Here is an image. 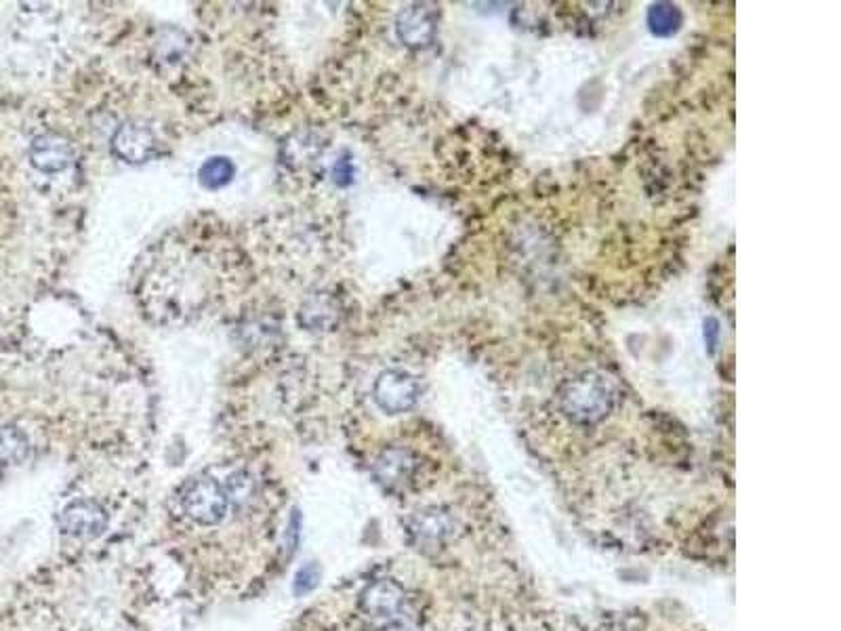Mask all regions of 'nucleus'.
Returning <instances> with one entry per match:
<instances>
[{
  "instance_id": "nucleus-17",
  "label": "nucleus",
  "mask_w": 841,
  "mask_h": 631,
  "mask_svg": "<svg viewBox=\"0 0 841 631\" xmlns=\"http://www.w3.org/2000/svg\"><path fill=\"white\" fill-rule=\"evenodd\" d=\"M352 175H354L352 162L347 158H341L335 165V181L339 183V186H347V183L352 181Z\"/></svg>"
},
{
  "instance_id": "nucleus-15",
  "label": "nucleus",
  "mask_w": 841,
  "mask_h": 631,
  "mask_svg": "<svg viewBox=\"0 0 841 631\" xmlns=\"http://www.w3.org/2000/svg\"><path fill=\"white\" fill-rule=\"evenodd\" d=\"M225 495H228V501H236V503L246 501L253 495V480L246 474H234Z\"/></svg>"
},
{
  "instance_id": "nucleus-3",
  "label": "nucleus",
  "mask_w": 841,
  "mask_h": 631,
  "mask_svg": "<svg viewBox=\"0 0 841 631\" xmlns=\"http://www.w3.org/2000/svg\"><path fill=\"white\" fill-rule=\"evenodd\" d=\"M375 400L389 415L404 413L419 400V383L404 371H385L375 383Z\"/></svg>"
},
{
  "instance_id": "nucleus-7",
  "label": "nucleus",
  "mask_w": 841,
  "mask_h": 631,
  "mask_svg": "<svg viewBox=\"0 0 841 631\" xmlns=\"http://www.w3.org/2000/svg\"><path fill=\"white\" fill-rule=\"evenodd\" d=\"M396 30L404 45L427 47L436 34V13L427 5H410L398 15Z\"/></svg>"
},
{
  "instance_id": "nucleus-11",
  "label": "nucleus",
  "mask_w": 841,
  "mask_h": 631,
  "mask_svg": "<svg viewBox=\"0 0 841 631\" xmlns=\"http://www.w3.org/2000/svg\"><path fill=\"white\" fill-rule=\"evenodd\" d=\"M375 472H377V478L385 486L396 488V486L408 482V478L413 476L415 457L404 449H389L379 457V461L375 465Z\"/></svg>"
},
{
  "instance_id": "nucleus-18",
  "label": "nucleus",
  "mask_w": 841,
  "mask_h": 631,
  "mask_svg": "<svg viewBox=\"0 0 841 631\" xmlns=\"http://www.w3.org/2000/svg\"><path fill=\"white\" fill-rule=\"evenodd\" d=\"M717 337H720V324H717L715 318L705 320V341L709 345V350L713 352L715 345H717Z\"/></svg>"
},
{
  "instance_id": "nucleus-5",
  "label": "nucleus",
  "mask_w": 841,
  "mask_h": 631,
  "mask_svg": "<svg viewBox=\"0 0 841 631\" xmlns=\"http://www.w3.org/2000/svg\"><path fill=\"white\" fill-rule=\"evenodd\" d=\"M112 148L116 156L137 165V162H146L154 156L156 137L152 129L143 125V122L131 120L118 127V131L112 137Z\"/></svg>"
},
{
  "instance_id": "nucleus-13",
  "label": "nucleus",
  "mask_w": 841,
  "mask_h": 631,
  "mask_svg": "<svg viewBox=\"0 0 841 631\" xmlns=\"http://www.w3.org/2000/svg\"><path fill=\"white\" fill-rule=\"evenodd\" d=\"M682 26V11L673 3H654L648 9V28L654 36H673Z\"/></svg>"
},
{
  "instance_id": "nucleus-8",
  "label": "nucleus",
  "mask_w": 841,
  "mask_h": 631,
  "mask_svg": "<svg viewBox=\"0 0 841 631\" xmlns=\"http://www.w3.org/2000/svg\"><path fill=\"white\" fill-rule=\"evenodd\" d=\"M32 165L43 173H61L70 167L72 148L66 137L57 133H45L34 139L30 148Z\"/></svg>"
},
{
  "instance_id": "nucleus-16",
  "label": "nucleus",
  "mask_w": 841,
  "mask_h": 631,
  "mask_svg": "<svg viewBox=\"0 0 841 631\" xmlns=\"http://www.w3.org/2000/svg\"><path fill=\"white\" fill-rule=\"evenodd\" d=\"M318 568L314 564H305L301 571L295 575V594L303 596V594H310L312 589L318 583Z\"/></svg>"
},
{
  "instance_id": "nucleus-6",
  "label": "nucleus",
  "mask_w": 841,
  "mask_h": 631,
  "mask_svg": "<svg viewBox=\"0 0 841 631\" xmlns=\"http://www.w3.org/2000/svg\"><path fill=\"white\" fill-rule=\"evenodd\" d=\"M362 608L368 617L389 623L396 621L404 608V592L394 581H377L362 594Z\"/></svg>"
},
{
  "instance_id": "nucleus-1",
  "label": "nucleus",
  "mask_w": 841,
  "mask_h": 631,
  "mask_svg": "<svg viewBox=\"0 0 841 631\" xmlns=\"http://www.w3.org/2000/svg\"><path fill=\"white\" fill-rule=\"evenodd\" d=\"M562 406L568 417L581 423L600 421L612 406L610 385L596 375H585L570 383L562 394Z\"/></svg>"
},
{
  "instance_id": "nucleus-14",
  "label": "nucleus",
  "mask_w": 841,
  "mask_h": 631,
  "mask_svg": "<svg viewBox=\"0 0 841 631\" xmlns=\"http://www.w3.org/2000/svg\"><path fill=\"white\" fill-rule=\"evenodd\" d=\"M198 179L207 190H219L234 179V165L223 156L209 158L198 171Z\"/></svg>"
},
{
  "instance_id": "nucleus-2",
  "label": "nucleus",
  "mask_w": 841,
  "mask_h": 631,
  "mask_svg": "<svg viewBox=\"0 0 841 631\" xmlns=\"http://www.w3.org/2000/svg\"><path fill=\"white\" fill-rule=\"evenodd\" d=\"M228 495H225V488L211 480L202 478L194 482L188 493L183 495V510L186 514L202 526H213L219 524L225 514H228Z\"/></svg>"
},
{
  "instance_id": "nucleus-4",
  "label": "nucleus",
  "mask_w": 841,
  "mask_h": 631,
  "mask_svg": "<svg viewBox=\"0 0 841 631\" xmlns=\"http://www.w3.org/2000/svg\"><path fill=\"white\" fill-rule=\"evenodd\" d=\"M108 514L97 501L82 499L68 505L61 514V531L74 539H95L106 531Z\"/></svg>"
},
{
  "instance_id": "nucleus-9",
  "label": "nucleus",
  "mask_w": 841,
  "mask_h": 631,
  "mask_svg": "<svg viewBox=\"0 0 841 631\" xmlns=\"http://www.w3.org/2000/svg\"><path fill=\"white\" fill-rule=\"evenodd\" d=\"M339 320V305L328 293L307 297L299 310V322L307 331H328Z\"/></svg>"
},
{
  "instance_id": "nucleus-10",
  "label": "nucleus",
  "mask_w": 841,
  "mask_h": 631,
  "mask_svg": "<svg viewBox=\"0 0 841 631\" xmlns=\"http://www.w3.org/2000/svg\"><path fill=\"white\" fill-rule=\"evenodd\" d=\"M410 531L425 543H442L455 533V520L444 510L434 507V510L419 512L410 522Z\"/></svg>"
},
{
  "instance_id": "nucleus-12",
  "label": "nucleus",
  "mask_w": 841,
  "mask_h": 631,
  "mask_svg": "<svg viewBox=\"0 0 841 631\" xmlns=\"http://www.w3.org/2000/svg\"><path fill=\"white\" fill-rule=\"evenodd\" d=\"M30 442L28 436L15 425L0 427V463L15 465L28 457Z\"/></svg>"
}]
</instances>
